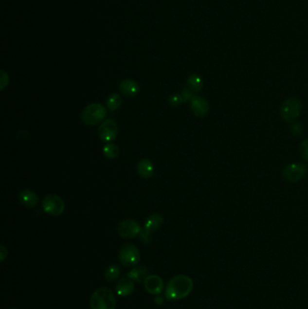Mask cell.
Wrapping results in <instances>:
<instances>
[{
	"label": "cell",
	"instance_id": "obj_1",
	"mask_svg": "<svg viewBox=\"0 0 308 309\" xmlns=\"http://www.w3.org/2000/svg\"><path fill=\"white\" fill-rule=\"evenodd\" d=\"M194 289L193 279L186 275H177L166 285L164 297L169 300H181L188 297Z\"/></svg>",
	"mask_w": 308,
	"mask_h": 309
},
{
	"label": "cell",
	"instance_id": "obj_2",
	"mask_svg": "<svg viewBox=\"0 0 308 309\" xmlns=\"http://www.w3.org/2000/svg\"><path fill=\"white\" fill-rule=\"evenodd\" d=\"M91 309H116V297L113 291L106 287L99 288L90 299Z\"/></svg>",
	"mask_w": 308,
	"mask_h": 309
},
{
	"label": "cell",
	"instance_id": "obj_3",
	"mask_svg": "<svg viewBox=\"0 0 308 309\" xmlns=\"http://www.w3.org/2000/svg\"><path fill=\"white\" fill-rule=\"evenodd\" d=\"M107 117V109L101 103H91L83 109L81 119L89 126H94L102 123Z\"/></svg>",
	"mask_w": 308,
	"mask_h": 309
},
{
	"label": "cell",
	"instance_id": "obj_4",
	"mask_svg": "<svg viewBox=\"0 0 308 309\" xmlns=\"http://www.w3.org/2000/svg\"><path fill=\"white\" fill-rule=\"evenodd\" d=\"M302 102L296 97H291L284 101L280 107V115L285 121L292 122L301 113Z\"/></svg>",
	"mask_w": 308,
	"mask_h": 309
},
{
	"label": "cell",
	"instance_id": "obj_5",
	"mask_svg": "<svg viewBox=\"0 0 308 309\" xmlns=\"http://www.w3.org/2000/svg\"><path fill=\"white\" fill-rule=\"evenodd\" d=\"M120 263L126 268L135 267L139 262L140 253L139 249L131 243H127L121 247L119 253Z\"/></svg>",
	"mask_w": 308,
	"mask_h": 309
},
{
	"label": "cell",
	"instance_id": "obj_6",
	"mask_svg": "<svg viewBox=\"0 0 308 309\" xmlns=\"http://www.w3.org/2000/svg\"><path fill=\"white\" fill-rule=\"evenodd\" d=\"M44 212L53 216L62 215L65 209V203L63 199L56 195H48L44 196L42 202Z\"/></svg>",
	"mask_w": 308,
	"mask_h": 309
},
{
	"label": "cell",
	"instance_id": "obj_7",
	"mask_svg": "<svg viewBox=\"0 0 308 309\" xmlns=\"http://www.w3.org/2000/svg\"><path fill=\"white\" fill-rule=\"evenodd\" d=\"M308 168L304 164H289L284 168L282 177L289 183H296L306 177Z\"/></svg>",
	"mask_w": 308,
	"mask_h": 309
},
{
	"label": "cell",
	"instance_id": "obj_8",
	"mask_svg": "<svg viewBox=\"0 0 308 309\" xmlns=\"http://www.w3.org/2000/svg\"><path fill=\"white\" fill-rule=\"evenodd\" d=\"M141 227L135 220L127 219L120 221L117 227V232L120 237L124 239H133L140 234Z\"/></svg>",
	"mask_w": 308,
	"mask_h": 309
},
{
	"label": "cell",
	"instance_id": "obj_9",
	"mask_svg": "<svg viewBox=\"0 0 308 309\" xmlns=\"http://www.w3.org/2000/svg\"><path fill=\"white\" fill-rule=\"evenodd\" d=\"M98 134L103 142H110L117 138L118 126L116 121L111 119L104 120L99 127Z\"/></svg>",
	"mask_w": 308,
	"mask_h": 309
},
{
	"label": "cell",
	"instance_id": "obj_10",
	"mask_svg": "<svg viewBox=\"0 0 308 309\" xmlns=\"http://www.w3.org/2000/svg\"><path fill=\"white\" fill-rule=\"evenodd\" d=\"M210 109L209 103L201 96H194L191 100V110L198 118H203L207 115Z\"/></svg>",
	"mask_w": 308,
	"mask_h": 309
},
{
	"label": "cell",
	"instance_id": "obj_11",
	"mask_svg": "<svg viewBox=\"0 0 308 309\" xmlns=\"http://www.w3.org/2000/svg\"><path fill=\"white\" fill-rule=\"evenodd\" d=\"M145 291L151 295H160L163 291V281L162 278L157 275H148L144 281Z\"/></svg>",
	"mask_w": 308,
	"mask_h": 309
},
{
	"label": "cell",
	"instance_id": "obj_12",
	"mask_svg": "<svg viewBox=\"0 0 308 309\" xmlns=\"http://www.w3.org/2000/svg\"><path fill=\"white\" fill-rule=\"evenodd\" d=\"M135 285L132 279L128 277L122 278L116 284V292L120 297H128L132 294Z\"/></svg>",
	"mask_w": 308,
	"mask_h": 309
},
{
	"label": "cell",
	"instance_id": "obj_13",
	"mask_svg": "<svg viewBox=\"0 0 308 309\" xmlns=\"http://www.w3.org/2000/svg\"><path fill=\"white\" fill-rule=\"evenodd\" d=\"M120 91L126 97H134L139 93V83L131 79H125L120 82Z\"/></svg>",
	"mask_w": 308,
	"mask_h": 309
},
{
	"label": "cell",
	"instance_id": "obj_14",
	"mask_svg": "<svg viewBox=\"0 0 308 309\" xmlns=\"http://www.w3.org/2000/svg\"><path fill=\"white\" fill-rule=\"evenodd\" d=\"M19 201L26 208H34L37 205L39 199L36 194L31 190H25L20 193Z\"/></svg>",
	"mask_w": 308,
	"mask_h": 309
},
{
	"label": "cell",
	"instance_id": "obj_15",
	"mask_svg": "<svg viewBox=\"0 0 308 309\" xmlns=\"http://www.w3.org/2000/svg\"><path fill=\"white\" fill-rule=\"evenodd\" d=\"M138 173L139 176L143 178H151L155 176V168H154V164H152L151 161L149 159H141L137 166Z\"/></svg>",
	"mask_w": 308,
	"mask_h": 309
},
{
	"label": "cell",
	"instance_id": "obj_16",
	"mask_svg": "<svg viewBox=\"0 0 308 309\" xmlns=\"http://www.w3.org/2000/svg\"><path fill=\"white\" fill-rule=\"evenodd\" d=\"M127 277L131 278L136 282H143L148 277V271L144 266H135L127 274Z\"/></svg>",
	"mask_w": 308,
	"mask_h": 309
},
{
	"label": "cell",
	"instance_id": "obj_17",
	"mask_svg": "<svg viewBox=\"0 0 308 309\" xmlns=\"http://www.w3.org/2000/svg\"><path fill=\"white\" fill-rule=\"evenodd\" d=\"M163 218L160 215H152L145 220L144 227L150 233L156 232L163 226Z\"/></svg>",
	"mask_w": 308,
	"mask_h": 309
},
{
	"label": "cell",
	"instance_id": "obj_18",
	"mask_svg": "<svg viewBox=\"0 0 308 309\" xmlns=\"http://www.w3.org/2000/svg\"><path fill=\"white\" fill-rule=\"evenodd\" d=\"M187 88L191 90L194 93L201 91L202 88V80L200 75L194 73L189 76L187 79Z\"/></svg>",
	"mask_w": 308,
	"mask_h": 309
},
{
	"label": "cell",
	"instance_id": "obj_19",
	"mask_svg": "<svg viewBox=\"0 0 308 309\" xmlns=\"http://www.w3.org/2000/svg\"><path fill=\"white\" fill-rule=\"evenodd\" d=\"M122 103H123V100H122L121 96L118 93H112L108 97L106 104H107L108 109L109 110L114 111V110H117L118 109H120Z\"/></svg>",
	"mask_w": 308,
	"mask_h": 309
},
{
	"label": "cell",
	"instance_id": "obj_20",
	"mask_svg": "<svg viewBox=\"0 0 308 309\" xmlns=\"http://www.w3.org/2000/svg\"><path fill=\"white\" fill-rule=\"evenodd\" d=\"M102 152L106 158H109V159H114V158L119 157L120 148L116 144L109 143L107 145H104Z\"/></svg>",
	"mask_w": 308,
	"mask_h": 309
},
{
	"label": "cell",
	"instance_id": "obj_21",
	"mask_svg": "<svg viewBox=\"0 0 308 309\" xmlns=\"http://www.w3.org/2000/svg\"><path fill=\"white\" fill-rule=\"evenodd\" d=\"M120 267L116 264L108 267L105 271V278L108 281L112 282L120 277Z\"/></svg>",
	"mask_w": 308,
	"mask_h": 309
},
{
	"label": "cell",
	"instance_id": "obj_22",
	"mask_svg": "<svg viewBox=\"0 0 308 309\" xmlns=\"http://www.w3.org/2000/svg\"><path fill=\"white\" fill-rule=\"evenodd\" d=\"M139 238L142 243H144L145 245L150 244L152 241L151 233L147 230H145V228L141 229L140 234H139Z\"/></svg>",
	"mask_w": 308,
	"mask_h": 309
},
{
	"label": "cell",
	"instance_id": "obj_23",
	"mask_svg": "<svg viewBox=\"0 0 308 309\" xmlns=\"http://www.w3.org/2000/svg\"><path fill=\"white\" fill-rule=\"evenodd\" d=\"M182 102H183V99H182V94H174L171 95L169 97V100H168V103L170 104V106L172 107H177L179 105H181Z\"/></svg>",
	"mask_w": 308,
	"mask_h": 309
},
{
	"label": "cell",
	"instance_id": "obj_24",
	"mask_svg": "<svg viewBox=\"0 0 308 309\" xmlns=\"http://www.w3.org/2000/svg\"><path fill=\"white\" fill-rule=\"evenodd\" d=\"M300 153L302 155L303 159L308 163V139H305L301 142Z\"/></svg>",
	"mask_w": 308,
	"mask_h": 309
},
{
	"label": "cell",
	"instance_id": "obj_25",
	"mask_svg": "<svg viewBox=\"0 0 308 309\" xmlns=\"http://www.w3.org/2000/svg\"><path fill=\"white\" fill-rule=\"evenodd\" d=\"M9 82V77L4 70L1 71V76H0V89L1 91H4Z\"/></svg>",
	"mask_w": 308,
	"mask_h": 309
},
{
	"label": "cell",
	"instance_id": "obj_26",
	"mask_svg": "<svg viewBox=\"0 0 308 309\" xmlns=\"http://www.w3.org/2000/svg\"><path fill=\"white\" fill-rule=\"evenodd\" d=\"M181 94H182V99H183V102H186L189 100H192V98L194 97V92L191 90H189L187 87L182 90Z\"/></svg>",
	"mask_w": 308,
	"mask_h": 309
},
{
	"label": "cell",
	"instance_id": "obj_27",
	"mask_svg": "<svg viewBox=\"0 0 308 309\" xmlns=\"http://www.w3.org/2000/svg\"><path fill=\"white\" fill-rule=\"evenodd\" d=\"M291 131L296 136H300L301 133H302V127H301L300 124L296 123V124H294L291 127Z\"/></svg>",
	"mask_w": 308,
	"mask_h": 309
},
{
	"label": "cell",
	"instance_id": "obj_28",
	"mask_svg": "<svg viewBox=\"0 0 308 309\" xmlns=\"http://www.w3.org/2000/svg\"><path fill=\"white\" fill-rule=\"evenodd\" d=\"M7 256V249L4 245L0 246V259L1 261H4Z\"/></svg>",
	"mask_w": 308,
	"mask_h": 309
},
{
	"label": "cell",
	"instance_id": "obj_29",
	"mask_svg": "<svg viewBox=\"0 0 308 309\" xmlns=\"http://www.w3.org/2000/svg\"><path fill=\"white\" fill-rule=\"evenodd\" d=\"M155 303L157 305H162L163 303V297H161L160 295H157L155 297Z\"/></svg>",
	"mask_w": 308,
	"mask_h": 309
},
{
	"label": "cell",
	"instance_id": "obj_30",
	"mask_svg": "<svg viewBox=\"0 0 308 309\" xmlns=\"http://www.w3.org/2000/svg\"></svg>",
	"mask_w": 308,
	"mask_h": 309
}]
</instances>
